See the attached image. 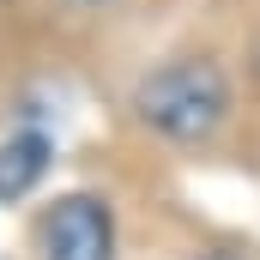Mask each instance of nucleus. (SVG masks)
Segmentation results:
<instances>
[{"mask_svg": "<svg viewBox=\"0 0 260 260\" xmlns=\"http://www.w3.org/2000/svg\"><path fill=\"white\" fill-rule=\"evenodd\" d=\"M127 109L145 133L170 145H206L230 121V79L212 55H176V61L139 73Z\"/></svg>", "mask_w": 260, "mask_h": 260, "instance_id": "1", "label": "nucleus"}, {"mask_svg": "<svg viewBox=\"0 0 260 260\" xmlns=\"http://www.w3.org/2000/svg\"><path fill=\"white\" fill-rule=\"evenodd\" d=\"M43 260H115V212L97 194H61L37 224Z\"/></svg>", "mask_w": 260, "mask_h": 260, "instance_id": "2", "label": "nucleus"}, {"mask_svg": "<svg viewBox=\"0 0 260 260\" xmlns=\"http://www.w3.org/2000/svg\"><path fill=\"white\" fill-rule=\"evenodd\" d=\"M49 133L24 127V133H6L0 139V206L6 200H24L43 176H49Z\"/></svg>", "mask_w": 260, "mask_h": 260, "instance_id": "3", "label": "nucleus"}, {"mask_svg": "<svg viewBox=\"0 0 260 260\" xmlns=\"http://www.w3.org/2000/svg\"><path fill=\"white\" fill-rule=\"evenodd\" d=\"M73 12H91V6H109V0H67Z\"/></svg>", "mask_w": 260, "mask_h": 260, "instance_id": "4", "label": "nucleus"}, {"mask_svg": "<svg viewBox=\"0 0 260 260\" xmlns=\"http://www.w3.org/2000/svg\"><path fill=\"white\" fill-rule=\"evenodd\" d=\"M206 260H242V254H206Z\"/></svg>", "mask_w": 260, "mask_h": 260, "instance_id": "5", "label": "nucleus"}]
</instances>
